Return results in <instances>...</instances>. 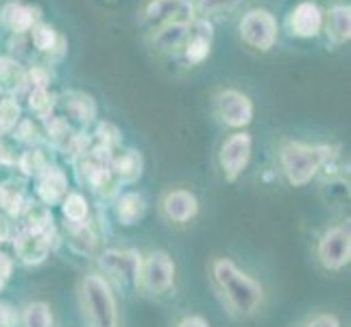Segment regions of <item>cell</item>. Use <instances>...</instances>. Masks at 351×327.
<instances>
[{
	"mask_svg": "<svg viewBox=\"0 0 351 327\" xmlns=\"http://www.w3.org/2000/svg\"><path fill=\"white\" fill-rule=\"evenodd\" d=\"M242 0H192V7H195L197 18H205L210 16H221L227 14V11H234Z\"/></svg>",
	"mask_w": 351,
	"mask_h": 327,
	"instance_id": "obj_27",
	"label": "cell"
},
{
	"mask_svg": "<svg viewBox=\"0 0 351 327\" xmlns=\"http://www.w3.org/2000/svg\"><path fill=\"white\" fill-rule=\"evenodd\" d=\"M22 327H55L53 310L46 301H29L20 312Z\"/></svg>",
	"mask_w": 351,
	"mask_h": 327,
	"instance_id": "obj_25",
	"label": "cell"
},
{
	"mask_svg": "<svg viewBox=\"0 0 351 327\" xmlns=\"http://www.w3.org/2000/svg\"><path fill=\"white\" fill-rule=\"evenodd\" d=\"M24 218V225H22V232L33 234V236H42L53 232V212L48 205L44 203H27V208L22 212Z\"/></svg>",
	"mask_w": 351,
	"mask_h": 327,
	"instance_id": "obj_23",
	"label": "cell"
},
{
	"mask_svg": "<svg viewBox=\"0 0 351 327\" xmlns=\"http://www.w3.org/2000/svg\"><path fill=\"white\" fill-rule=\"evenodd\" d=\"M214 116L234 131H245L256 116V105L251 96L238 88H223L212 99Z\"/></svg>",
	"mask_w": 351,
	"mask_h": 327,
	"instance_id": "obj_7",
	"label": "cell"
},
{
	"mask_svg": "<svg viewBox=\"0 0 351 327\" xmlns=\"http://www.w3.org/2000/svg\"><path fill=\"white\" fill-rule=\"evenodd\" d=\"M94 140L99 147L116 151L120 147V142H123V133H120V129L114 123H110V120H99L94 127Z\"/></svg>",
	"mask_w": 351,
	"mask_h": 327,
	"instance_id": "obj_28",
	"label": "cell"
},
{
	"mask_svg": "<svg viewBox=\"0 0 351 327\" xmlns=\"http://www.w3.org/2000/svg\"><path fill=\"white\" fill-rule=\"evenodd\" d=\"M5 96H7V90H5L3 86H0V101H3V99H5Z\"/></svg>",
	"mask_w": 351,
	"mask_h": 327,
	"instance_id": "obj_43",
	"label": "cell"
},
{
	"mask_svg": "<svg viewBox=\"0 0 351 327\" xmlns=\"http://www.w3.org/2000/svg\"><path fill=\"white\" fill-rule=\"evenodd\" d=\"M212 42H214V29H212V22L205 20V18H197L192 22V29L190 35L184 44V57L188 59L190 64H203L205 59L210 57L212 53Z\"/></svg>",
	"mask_w": 351,
	"mask_h": 327,
	"instance_id": "obj_14",
	"label": "cell"
},
{
	"mask_svg": "<svg viewBox=\"0 0 351 327\" xmlns=\"http://www.w3.org/2000/svg\"><path fill=\"white\" fill-rule=\"evenodd\" d=\"M11 129H9V125L5 123V120L3 118H0V138H3L5 136V133H9Z\"/></svg>",
	"mask_w": 351,
	"mask_h": 327,
	"instance_id": "obj_42",
	"label": "cell"
},
{
	"mask_svg": "<svg viewBox=\"0 0 351 327\" xmlns=\"http://www.w3.org/2000/svg\"><path fill=\"white\" fill-rule=\"evenodd\" d=\"M11 238H14V227H11L9 216L0 214V247H3L5 242L11 240Z\"/></svg>",
	"mask_w": 351,
	"mask_h": 327,
	"instance_id": "obj_40",
	"label": "cell"
},
{
	"mask_svg": "<svg viewBox=\"0 0 351 327\" xmlns=\"http://www.w3.org/2000/svg\"><path fill=\"white\" fill-rule=\"evenodd\" d=\"M79 306L88 327H120L116 290L99 271L86 273L79 280Z\"/></svg>",
	"mask_w": 351,
	"mask_h": 327,
	"instance_id": "obj_3",
	"label": "cell"
},
{
	"mask_svg": "<svg viewBox=\"0 0 351 327\" xmlns=\"http://www.w3.org/2000/svg\"><path fill=\"white\" fill-rule=\"evenodd\" d=\"M323 29L334 44H347L351 40V7L334 5L323 20Z\"/></svg>",
	"mask_w": 351,
	"mask_h": 327,
	"instance_id": "obj_20",
	"label": "cell"
},
{
	"mask_svg": "<svg viewBox=\"0 0 351 327\" xmlns=\"http://www.w3.org/2000/svg\"><path fill=\"white\" fill-rule=\"evenodd\" d=\"M48 136H51L55 142H66L70 136V127H68V120L66 118H59V116H51L46 125Z\"/></svg>",
	"mask_w": 351,
	"mask_h": 327,
	"instance_id": "obj_34",
	"label": "cell"
},
{
	"mask_svg": "<svg viewBox=\"0 0 351 327\" xmlns=\"http://www.w3.org/2000/svg\"><path fill=\"white\" fill-rule=\"evenodd\" d=\"M24 77L22 66L16 62L14 57L0 55V83H7V86H18Z\"/></svg>",
	"mask_w": 351,
	"mask_h": 327,
	"instance_id": "obj_31",
	"label": "cell"
},
{
	"mask_svg": "<svg viewBox=\"0 0 351 327\" xmlns=\"http://www.w3.org/2000/svg\"><path fill=\"white\" fill-rule=\"evenodd\" d=\"M20 114H22L20 105L14 96H5V99L0 101V118L9 125V129H14L20 123Z\"/></svg>",
	"mask_w": 351,
	"mask_h": 327,
	"instance_id": "obj_33",
	"label": "cell"
},
{
	"mask_svg": "<svg viewBox=\"0 0 351 327\" xmlns=\"http://www.w3.org/2000/svg\"><path fill=\"white\" fill-rule=\"evenodd\" d=\"M293 327H343V323L338 319V314L334 312H314L308 319H304Z\"/></svg>",
	"mask_w": 351,
	"mask_h": 327,
	"instance_id": "obj_32",
	"label": "cell"
},
{
	"mask_svg": "<svg viewBox=\"0 0 351 327\" xmlns=\"http://www.w3.org/2000/svg\"><path fill=\"white\" fill-rule=\"evenodd\" d=\"M20 323V312L7 304V301H0V327H16Z\"/></svg>",
	"mask_w": 351,
	"mask_h": 327,
	"instance_id": "obj_37",
	"label": "cell"
},
{
	"mask_svg": "<svg viewBox=\"0 0 351 327\" xmlns=\"http://www.w3.org/2000/svg\"><path fill=\"white\" fill-rule=\"evenodd\" d=\"M177 280V264L173 256L164 249L149 251L142 256L138 288L149 297H164L175 288Z\"/></svg>",
	"mask_w": 351,
	"mask_h": 327,
	"instance_id": "obj_4",
	"label": "cell"
},
{
	"mask_svg": "<svg viewBox=\"0 0 351 327\" xmlns=\"http://www.w3.org/2000/svg\"><path fill=\"white\" fill-rule=\"evenodd\" d=\"M238 35L245 46L256 53H269L280 38V24L273 11L256 7L249 9L238 22Z\"/></svg>",
	"mask_w": 351,
	"mask_h": 327,
	"instance_id": "obj_6",
	"label": "cell"
},
{
	"mask_svg": "<svg viewBox=\"0 0 351 327\" xmlns=\"http://www.w3.org/2000/svg\"><path fill=\"white\" fill-rule=\"evenodd\" d=\"M59 205H62V214H64V218L70 225L88 223L90 203H88L86 195H81V192H68V195L64 197V201Z\"/></svg>",
	"mask_w": 351,
	"mask_h": 327,
	"instance_id": "obj_26",
	"label": "cell"
},
{
	"mask_svg": "<svg viewBox=\"0 0 351 327\" xmlns=\"http://www.w3.org/2000/svg\"><path fill=\"white\" fill-rule=\"evenodd\" d=\"M16 162H18L16 153H11V149L7 147V144L0 142V164H5V166H16Z\"/></svg>",
	"mask_w": 351,
	"mask_h": 327,
	"instance_id": "obj_41",
	"label": "cell"
},
{
	"mask_svg": "<svg viewBox=\"0 0 351 327\" xmlns=\"http://www.w3.org/2000/svg\"><path fill=\"white\" fill-rule=\"evenodd\" d=\"M29 33H31V44L38 48L40 53L64 55L66 40L57 33V29L53 27V24L40 20L38 24H33V29Z\"/></svg>",
	"mask_w": 351,
	"mask_h": 327,
	"instance_id": "obj_22",
	"label": "cell"
},
{
	"mask_svg": "<svg viewBox=\"0 0 351 327\" xmlns=\"http://www.w3.org/2000/svg\"><path fill=\"white\" fill-rule=\"evenodd\" d=\"M27 81H29V88H48V83H51V75H48V70L42 68V66H33L27 72Z\"/></svg>",
	"mask_w": 351,
	"mask_h": 327,
	"instance_id": "obj_35",
	"label": "cell"
},
{
	"mask_svg": "<svg viewBox=\"0 0 351 327\" xmlns=\"http://www.w3.org/2000/svg\"><path fill=\"white\" fill-rule=\"evenodd\" d=\"M116 218L118 223L123 227H133L138 225L144 214H147V201H144V197L140 195V192H123V195L118 197L116 201Z\"/></svg>",
	"mask_w": 351,
	"mask_h": 327,
	"instance_id": "obj_21",
	"label": "cell"
},
{
	"mask_svg": "<svg viewBox=\"0 0 351 327\" xmlns=\"http://www.w3.org/2000/svg\"><path fill=\"white\" fill-rule=\"evenodd\" d=\"M14 131L20 142H33V138H35V127L31 120H20V123L14 127Z\"/></svg>",
	"mask_w": 351,
	"mask_h": 327,
	"instance_id": "obj_39",
	"label": "cell"
},
{
	"mask_svg": "<svg viewBox=\"0 0 351 327\" xmlns=\"http://www.w3.org/2000/svg\"><path fill=\"white\" fill-rule=\"evenodd\" d=\"M40 20H42L40 9L22 3V0H9V3L0 9V22L16 35L29 33L33 29V24H38Z\"/></svg>",
	"mask_w": 351,
	"mask_h": 327,
	"instance_id": "obj_16",
	"label": "cell"
},
{
	"mask_svg": "<svg viewBox=\"0 0 351 327\" xmlns=\"http://www.w3.org/2000/svg\"><path fill=\"white\" fill-rule=\"evenodd\" d=\"M18 168L22 171V175H27V177H38L44 168L48 166V160L44 157L42 151L38 149H29V151H24L20 157H18Z\"/></svg>",
	"mask_w": 351,
	"mask_h": 327,
	"instance_id": "obj_29",
	"label": "cell"
},
{
	"mask_svg": "<svg viewBox=\"0 0 351 327\" xmlns=\"http://www.w3.org/2000/svg\"><path fill=\"white\" fill-rule=\"evenodd\" d=\"M35 179H38L35 192H38L40 203L48 205V208L51 205H59L68 195V175L59 166L48 164Z\"/></svg>",
	"mask_w": 351,
	"mask_h": 327,
	"instance_id": "obj_15",
	"label": "cell"
},
{
	"mask_svg": "<svg viewBox=\"0 0 351 327\" xmlns=\"http://www.w3.org/2000/svg\"><path fill=\"white\" fill-rule=\"evenodd\" d=\"M160 214L171 225H190L199 216V199L192 190L186 188H171L160 197Z\"/></svg>",
	"mask_w": 351,
	"mask_h": 327,
	"instance_id": "obj_11",
	"label": "cell"
},
{
	"mask_svg": "<svg viewBox=\"0 0 351 327\" xmlns=\"http://www.w3.org/2000/svg\"><path fill=\"white\" fill-rule=\"evenodd\" d=\"M14 266H16L14 258H11L9 253L0 251V293H3V288L9 284L11 275H14Z\"/></svg>",
	"mask_w": 351,
	"mask_h": 327,
	"instance_id": "obj_36",
	"label": "cell"
},
{
	"mask_svg": "<svg viewBox=\"0 0 351 327\" xmlns=\"http://www.w3.org/2000/svg\"><path fill=\"white\" fill-rule=\"evenodd\" d=\"M0 208H3L5 216H22L24 208H27L24 190L14 179L0 184Z\"/></svg>",
	"mask_w": 351,
	"mask_h": 327,
	"instance_id": "obj_24",
	"label": "cell"
},
{
	"mask_svg": "<svg viewBox=\"0 0 351 327\" xmlns=\"http://www.w3.org/2000/svg\"><path fill=\"white\" fill-rule=\"evenodd\" d=\"M314 258L319 266L328 273H341L351 262V229L349 221L328 227L317 238L314 245Z\"/></svg>",
	"mask_w": 351,
	"mask_h": 327,
	"instance_id": "obj_5",
	"label": "cell"
},
{
	"mask_svg": "<svg viewBox=\"0 0 351 327\" xmlns=\"http://www.w3.org/2000/svg\"><path fill=\"white\" fill-rule=\"evenodd\" d=\"M64 107H66L68 118H72L81 127H88V125L96 123V116H99L96 101L86 92H68Z\"/></svg>",
	"mask_w": 351,
	"mask_h": 327,
	"instance_id": "obj_19",
	"label": "cell"
},
{
	"mask_svg": "<svg viewBox=\"0 0 351 327\" xmlns=\"http://www.w3.org/2000/svg\"><path fill=\"white\" fill-rule=\"evenodd\" d=\"M99 266L107 282L138 286L142 253L138 249H105L99 256Z\"/></svg>",
	"mask_w": 351,
	"mask_h": 327,
	"instance_id": "obj_9",
	"label": "cell"
},
{
	"mask_svg": "<svg viewBox=\"0 0 351 327\" xmlns=\"http://www.w3.org/2000/svg\"><path fill=\"white\" fill-rule=\"evenodd\" d=\"M27 99H29V107L33 109L35 114H40V118L48 120V114L53 112V101L55 96L48 92V88H31L27 92Z\"/></svg>",
	"mask_w": 351,
	"mask_h": 327,
	"instance_id": "obj_30",
	"label": "cell"
},
{
	"mask_svg": "<svg viewBox=\"0 0 351 327\" xmlns=\"http://www.w3.org/2000/svg\"><path fill=\"white\" fill-rule=\"evenodd\" d=\"M253 153V138L249 131H234L219 147V168L225 181L234 184L247 171Z\"/></svg>",
	"mask_w": 351,
	"mask_h": 327,
	"instance_id": "obj_8",
	"label": "cell"
},
{
	"mask_svg": "<svg viewBox=\"0 0 351 327\" xmlns=\"http://www.w3.org/2000/svg\"><path fill=\"white\" fill-rule=\"evenodd\" d=\"M325 14L312 0H301L288 14V31L299 40H312L323 31Z\"/></svg>",
	"mask_w": 351,
	"mask_h": 327,
	"instance_id": "obj_12",
	"label": "cell"
},
{
	"mask_svg": "<svg viewBox=\"0 0 351 327\" xmlns=\"http://www.w3.org/2000/svg\"><path fill=\"white\" fill-rule=\"evenodd\" d=\"M192 24L188 22H175V24H166L151 31V48L160 55H173L181 51L190 35Z\"/></svg>",
	"mask_w": 351,
	"mask_h": 327,
	"instance_id": "obj_17",
	"label": "cell"
},
{
	"mask_svg": "<svg viewBox=\"0 0 351 327\" xmlns=\"http://www.w3.org/2000/svg\"><path fill=\"white\" fill-rule=\"evenodd\" d=\"M173 327H212L210 321L201 317V314H186V317H181Z\"/></svg>",
	"mask_w": 351,
	"mask_h": 327,
	"instance_id": "obj_38",
	"label": "cell"
},
{
	"mask_svg": "<svg viewBox=\"0 0 351 327\" xmlns=\"http://www.w3.org/2000/svg\"><path fill=\"white\" fill-rule=\"evenodd\" d=\"M55 232V229H53ZM53 232L48 234H42V236H33V234H27V232H16L14 236V247H16V256L22 264L27 266H38L42 264L48 253L53 251Z\"/></svg>",
	"mask_w": 351,
	"mask_h": 327,
	"instance_id": "obj_13",
	"label": "cell"
},
{
	"mask_svg": "<svg viewBox=\"0 0 351 327\" xmlns=\"http://www.w3.org/2000/svg\"><path fill=\"white\" fill-rule=\"evenodd\" d=\"M140 20L151 31L175 22L192 24L197 20L192 0H147L140 9Z\"/></svg>",
	"mask_w": 351,
	"mask_h": 327,
	"instance_id": "obj_10",
	"label": "cell"
},
{
	"mask_svg": "<svg viewBox=\"0 0 351 327\" xmlns=\"http://www.w3.org/2000/svg\"><path fill=\"white\" fill-rule=\"evenodd\" d=\"M208 277L221 306L232 319L247 321L262 312L266 304L262 282L242 271L232 258L214 256L208 264Z\"/></svg>",
	"mask_w": 351,
	"mask_h": 327,
	"instance_id": "obj_1",
	"label": "cell"
},
{
	"mask_svg": "<svg viewBox=\"0 0 351 327\" xmlns=\"http://www.w3.org/2000/svg\"><path fill=\"white\" fill-rule=\"evenodd\" d=\"M336 157V147L332 144H310L299 140H282L280 151H277V162L280 171L288 186L306 188L312 184L325 166Z\"/></svg>",
	"mask_w": 351,
	"mask_h": 327,
	"instance_id": "obj_2",
	"label": "cell"
},
{
	"mask_svg": "<svg viewBox=\"0 0 351 327\" xmlns=\"http://www.w3.org/2000/svg\"><path fill=\"white\" fill-rule=\"evenodd\" d=\"M142 168H144V162H142L140 151H133V149L118 151V153L114 151V157L110 162V171H112L114 181H120V184H133V181L140 179Z\"/></svg>",
	"mask_w": 351,
	"mask_h": 327,
	"instance_id": "obj_18",
	"label": "cell"
}]
</instances>
